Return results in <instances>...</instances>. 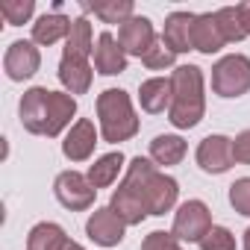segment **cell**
Instances as JSON below:
<instances>
[{
	"instance_id": "cell-20",
	"label": "cell",
	"mask_w": 250,
	"mask_h": 250,
	"mask_svg": "<svg viewBox=\"0 0 250 250\" xmlns=\"http://www.w3.org/2000/svg\"><path fill=\"white\" fill-rule=\"evenodd\" d=\"M88 53H91V24L85 18H77V21H71V33L65 39V53L62 56L88 62Z\"/></svg>"
},
{
	"instance_id": "cell-30",
	"label": "cell",
	"mask_w": 250,
	"mask_h": 250,
	"mask_svg": "<svg viewBox=\"0 0 250 250\" xmlns=\"http://www.w3.org/2000/svg\"><path fill=\"white\" fill-rule=\"evenodd\" d=\"M232 159L241 162V165H250V130L238 133L235 142H232Z\"/></svg>"
},
{
	"instance_id": "cell-18",
	"label": "cell",
	"mask_w": 250,
	"mask_h": 250,
	"mask_svg": "<svg viewBox=\"0 0 250 250\" xmlns=\"http://www.w3.org/2000/svg\"><path fill=\"white\" fill-rule=\"evenodd\" d=\"M71 33V21L59 12H50V15H42L36 24H33V42L36 44H56L59 39H68Z\"/></svg>"
},
{
	"instance_id": "cell-6",
	"label": "cell",
	"mask_w": 250,
	"mask_h": 250,
	"mask_svg": "<svg viewBox=\"0 0 250 250\" xmlns=\"http://www.w3.org/2000/svg\"><path fill=\"white\" fill-rule=\"evenodd\" d=\"M53 191H56V200L71 209V212H83L94 203V194L97 188L88 183V177H83L80 171H62L53 183Z\"/></svg>"
},
{
	"instance_id": "cell-32",
	"label": "cell",
	"mask_w": 250,
	"mask_h": 250,
	"mask_svg": "<svg viewBox=\"0 0 250 250\" xmlns=\"http://www.w3.org/2000/svg\"><path fill=\"white\" fill-rule=\"evenodd\" d=\"M244 250H250V227H247V232H244Z\"/></svg>"
},
{
	"instance_id": "cell-17",
	"label": "cell",
	"mask_w": 250,
	"mask_h": 250,
	"mask_svg": "<svg viewBox=\"0 0 250 250\" xmlns=\"http://www.w3.org/2000/svg\"><path fill=\"white\" fill-rule=\"evenodd\" d=\"M191 42H194V50H200V53H218V50L227 44V39H224V33H221L215 15H197V18H194Z\"/></svg>"
},
{
	"instance_id": "cell-3",
	"label": "cell",
	"mask_w": 250,
	"mask_h": 250,
	"mask_svg": "<svg viewBox=\"0 0 250 250\" xmlns=\"http://www.w3.org/2000/svg\"><path fill=\"white\" fill-rule=\"evenodd\" d=\"M171 83H174V100H171V124L180 130H191L200 124L203 118V74L197 65H180L174 74H171Z\"/></svg>"
},
{
	"instance_id": "cell-21",
	"label": "cell",
	"mask_w": 250,
	"mask_h": 250,
	"mask_svg": "<svg viewBox=\"0 0 250 250\" xmlns=\"http://www.w3.org/2000/svg\"><path fill=\"white\" fill-rule=\"evenodd\" d=\"M186 156V142L180 136H156L150 142V159L156 165H180Z\"/></svg>"
},
{
	"instance_id": "cell-16",
	"label": "cell",
	"mask_w": 250,
	"mask_h": 250,
	"mask_svg": "<svg viewBox=\"0 0 250 250\" xmlns=\"http://www.w3.org/2000/svg\"><path fill=\"white\" fill-rule=\"evenodd\" d=\"M139 100H142V109H145V112L159 115V112H165V106L171 109V100H174V83L165 80V77L145 80L142 88H139Z\"/></svg>"
},
{
	"instance_id": "cell-28",
	"label": "cell",
	"mask_w": 250,
	"mask_h": 250,
	"mask_svg": "<svg viewBox=\"0 0 250 250\" xmlns=\"http://www.w3.org/2000/svg\"><path fill=\"white\" fill-rule=\"evenodd\" d=\"M229 203L238 215H250V177L235 180L229 186Z\"/></svg>"
},
{
	"instance_id": "cell-2",
	"label": "cell",
	"mask_w": 250,
	"mask_h": 250,
	"mask_svg": "<svg viewBox=\"0 0 250 250\" xmlns=\"http://www.w3.org/2000/svg\"><path fill=\"white\" fill-rule=\"evenodd\" d=\"M77 115V100L62 91H47V88H30L21 97V124L24 130L36 136H59L71 118Z\"/></svg>"
},
{
	"instance_id": "cell-31",
	"label": "cell",
	"mask_w": 250,
	"mask_h": 250,
	"mask_svg": "<svg viewBox=\"0 0 250 250\" xmlns=\"http://www.w3.org/2000/svg\"><path fill=\"white\" fill-rule=\"evenodd\" d=\"M235 9H238V18H241V27H244V33L250 36V0H247V3H238Z\"/></svg>"
},
{
	"instance_id": "cell-25",
	"label": "cell",
	"mask_w": 250,
	"mask_h": 250,
	"mask_svg": "<svg viewBox=\"0 0 250 250\" xmlns=\"http://www.w3.org/2000/svg\"><path fill=\"white\" fill-rule=\"evenodd\" d=\"M174 56H177V53L165 44V39H156L153 47L142 56V62H145V68H150V71H165V68L174 65Z\"/></svg>"
},
{
	"instance_id": "cell-13",
	"label": "cell",
	"mask_w": 250,
	"mask_h": 250,
	"mask_svg": "<svg viewBox=\"0 0 250 250\" xmlns=\"http://www.w3.org/2000/svg\"><path fill=\"white\" fill-rule=\"evenodd\" d=\"M94 68L106 77L127 71V53H124V47L118 44V39L112 33H100L97 47H94Z\"/></svg>"
},
{
	"instance_id": "cell-9",
	"label": "cell",
	"mask_w": 250,
	"mask_h": 250,
	"mask_svg": "<svg viewBox=\"0 0 250 250\" xmlns=\"http://www.w3.org/2000/svg\"><path fill=\"white\" fill-rule=\"evenodd\" d=\"M42 65V56H39V47L33 42H12L6 56H3V68L9 74V80L21 83V80H30Z\"/></svg>"
},
{
	"instance_id": "cell-14",
	"label": "cell",
	"mask_w": 250,
	"mask_h": 250,
	"mask_svg": "<svg viewBox=\"0 0 250 250\" xmlns=\"http://www.w3.org/2000/svg\"><path fill=\"white\" fill-rule=\"evenodd\" d=\"M27 250H83L77 241L65 235L59 224H36L27 235Z\"/></svg>"
},
{
	"instance_id": "cell-10",
	"label": "cell",
	"mask_w": 250,
	"mask_h": 250,
	"mask_svg": "<svg viewBox=\"0 0 250 250\" xmlns=\"http://www.w3.org/2000/svg\"><path fill=\"white\" fill-rule=\"evenodd\" d=\"M232 142L227 136H206L197 147V165L206 174H224L232 168Z\"/></svg>"
},
{
	"instance_id": "cell-11",
	"label": "cell",
	"mask_w": 250,
	"mask_h": 250,
	"mask_svg": "<svg viewBox=\"0 0 250 250\" xmlns=\"http://www.w3.org/2000/svg\"><path fill=\"white\" fill-rule=\"evenodd\" d=\"M124 224L109 206L106 209H94V215L88 218V224H85V232H88V238L94 241V244H100V247H115V244H121L124 241Z\"/></svg>"
},
{
	"instance_id": "cell-23",
	"label": "cell",
	"mask_w": 250,
	"mask_h": 250,
	"mask_svg": "<svg viewBox=\"0 0 250 250\" xmlns=\"http://www.w3.org/2000/svg\"><path fill=\"white\" fill-rule=\"evenodd\" d=\"M85 12H94L103 24H124L133 18V3L130 0H109V3H83Z\"/></svg>"
},
{
	"instance_id": "cell-29",
	"label": "cell",
	"mask_w": 250,
	"mask_h": 250,
	"mask_svg": "<svg viewBox=\"0 0 250 250\" xmlns=\"http://www.w3.org/2000/svg\"><path fill=\"white\" fill-rule=\"evenodd\" d=\"M142 250H183L180 247V241L174 238V232H150V235H145V241H142Z\"/></svg>"
},
{
	"instance_id": "cell-15",
	"label": "cell",
	"mask_w": 250,
	"mask_h": 250,
	"mask_svg": "<svg viewBox=\"0 0 250 250\" xmlns=\"http://www.w3.org/2000/svg\"><path fill=\"white\" fill-rule=\"evenodd\" d=\"M194 18L191 12H171L168 21H165V44L174 50V53H186V50H194V42H191V27H194Z\"/></svg>"
},
{
	"instance_id": "cell-27",
	"label": "cell",
	"mask_w": 250,
	"mask_h": 250,
	"mask_svg": "<svg viewBox=\"0 0 250 250\" xmlns=\"http://www.w3.org/2000/svg\"><path fill=\"white\" fill-rule=\"evenodd\" d=\"M200 250H235V238L227 227H212L200 238Z\"/></svg>"
},
{
	"instance_id": "cell-22",
	"label": "cell",
	"mask_w": 250,
	"mask_h": 250,
	"mask_svg": "<svg viewBox=\"0 0 250 250\" xmlns=\"http://www.w3.org/2000/svg\"><path fill=\"white\" fill-rule=\"evenodd\" d=\"M121 165H124L121 150H118V153H106V156H100V159L88 168V183H91L94 188H106V186H112V183L118 180V174H121Z\"/></svg>"
},
{
	"instance_id": "cell-5",
	"label": "cell",
	"mask_w": 250,
	"mask_h": 250,
	"mask_svg": "<svg viewBox=\"0 0 250 250\" xmlns=\"http://www.w3.org/2000/svg\"><path fill=\"white\" fill-rule=\"evenodd\" d=\"M212 91L221 97H241L250 91V59L241 53L218 59L212 68Z\"/></svg>"
},
{
	"instance_id": "cell-19",
	"label": "cell",
	"mask_w": 250,
	"mask_h": 250,
	"mask_svg": "<svg viewBox=\"0 0 250 250\" xmlns=\"http://www.w3.org/2000/svg\"><path fill=\"white\" fill-rule=\"evenodd\" d=\"M59 80H62V85L71 94H85L88 85H91V65L80 62V59L62 56V62H59Z\"/></svg>"
},
{
	"instance_id": "cell-1",
	"label": "cell",
	"mask_w": 250,
	"mask_h": 250,
	"mask_svg": "<svg viewBox=\"0 0 250 250\" xmlns=\"http://www.w3.org/2000/svg\"><path fill=\"white\" fill-rule=\"evenodd\" d=\"M180 186L174 177H165L156 171L153 162L136 156L130 162V171L112 194L109 209L124 221V224H142L147 215H165L177 203Z\"/></svg>"
},
{
	"instance_id": "cell-8",
	"label": "cell",
	"mask_w": 250,
	"mask_h": 250,
	"mask_svg": "<svg viewBox=\"0 0 250 250\" xmlns=\"http://www.w3.org/2000/svg\"><path fill=\"white\" fill-rule=\"evenodd\" d=\"M156 42V33H153V24L145 18V15H133L130 21H124L121 30H118V44L124 47V53L130 56H145Z\"/></svg>"
},
{
	"instance_id": "cell-12",
	"label": "cell",
	"mask_w": 250,
	"mask_h": 250,
	"mask_svg": "<svg viewBox=\"0 0 250 250\" xmlns=\"http://www.w3.org/2000/svg\"><path fill=\"white\" fill-rule=\"evenodd\" d=\"M94 145H97V130H94V124H91L88 118H80L74 127H71V133L65 136V142H62V153H65L71 162H83V159H88V156L94 153Z\"/></svg>"
},
{
	"instance_id": "cell-7",
	"label": "cell",
	"mask_w": 250,
	"mask_h": 250,
	"mask_svg": "<svg viewBox=\"0 0 250 250\" xmlns=\"http://www.w3.org/2000/svg\"><path fill=\"white\" fill-rule=\"evenodd\" d=\"M212 229V215L203 200H186L174 215V238L177 241H200Z\"/></svg>"
},
{
	"instance_id": "cell-26",
	"label": "cell",
	"mask_w": 250,
	"mask_h": 250,
	"mask_svg": "<svg viewBox=\"0 0 250 250\" xmlns=\"http://www.w3.org/2000/svg\"><path fill=\"white\" fill-rule=\"evenodd\" d=\"M33 12H36L33 0H3V3H0V15H3L6 24H12V27H21Z\"/></svg>"
},
{
	"instance_id": "cell-4",
	"label": "cell",
	"mask_w": 250,
	"mask_h": 250,
	"mask_svg": "<svg viewBox=\"0 0 250 250\" xmlns=\"http://www.w3.org/2000/svg\"><path fill=\"white\" fill-rule=\"evenodd\" d=\"M97 118H100V133L106 142L118 145L127 142L139 133V118L133 112L130 94L121 88H106L97 97Z\"/></svg>"
},
{
	"instance_id": "cell-24",
	"label": "cell",
	"mask_w": 250,
	"mask_h": 250,
	"mask_svg": "<svg viewBox=\"0 0 250 250\" xmlns=\"http://www.w3.org/2000/svg\"><path fill=\"white\" fill-rule=\"evenodd\" d=\"M215 18H218V27H221V33H224V39L227 42H241L247 33H244V27H241V18H238V9L235 6H227V9H218L215 12Z\"/></svg>"
}]
</instances>
